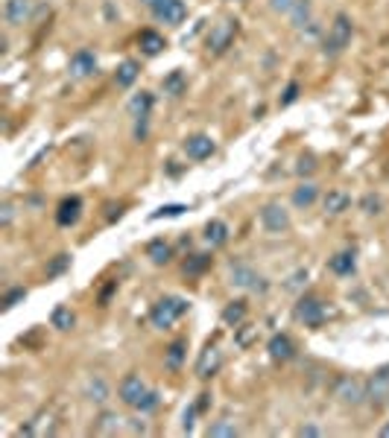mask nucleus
I'll return each mask as SVG.
<instances>
[{
  "label": "nucleus",
  "instance_id": "obj_26",
  "mask_svg": "<svg viewBox=\"0 0 389 438\" xmlns=\"http://www.w3.org/2000/svg\"><path fill=\"white\" fill-rule=\"evenodd\" d=\"M243 319H246V301H231L226 310H223V322L229 327H240Z\"/></svg>",
  "mask_w": 389,
  "mask_h": 438
},
{
  "label": "nucleus",
  "instance_id": "obj_11",
  "mask_svg": "<svg viewBox=\"0 0 389 438\" xmlns=\"http://www.w3.org/2000/svg\"><path fill=\"white\" fill-rule=\"evenodd\" d=\"M153 12H155V18L161 23H167V27H179V23L185 21V15H187V6L182 4V0H164V4H158Z\"/></svg>",
  "mask_w": 389,
  "mask_h": 438
},
{
  "label": "nucleus",
  "instance_id": "obj_8",
  "mask_svg": "<svg viewBox=\"0 0 389 438\" xmlns=\"http://www.w3.org/2000/svg\"><path fill=\"white\" fill-rule=\"evenodd\" d=\"M150 388L143 386V380L138 377V374H129V377H124L120 380V388H117V395H120V400H124L126 406H138L141 403V398L147 395Z\"/></svg>",
  "mask_w": 389,
  "mask_h": 438
},
{
  "label": "nucleus",
  "instance_id": "obj_37",
  "mask_svg": "<svg viewBox=\"0 0 389 438\" xmlns=\"http://www.w3.org/2000/svg\"><path fill=\"white\" fill-rule=\"evenodd\" d=\"M296 173H299V176H310V173H316V158H313V155H302L299 164H296Z\"/></svg>",
  "mask_w": 389,
  "mask_h": 438
},
{
  "label": "nucleus",
  "instance_id": "obj_6",
  "mask_svg": "<svg viewBox=\"0 0 389 438\" xmlns=\"http://www.w3.org/2000/svg\"><path fill=\"white\" fill-rule=\"evenodd\" d=\"M231 283L240 286V289H249V292H266V281L246 263H234L231 266Z\"/></svg>",
  "mask_w": 389,
  "mask_h": 438
},
{
  "label": "nucleus",
  "instance_id": "obj_45",
  "mask_svg": "<svg viewBox=\"0 0 389 438\" xmlns=\"http://www.w3.org/2000/svg\"><path fill=\"white\" fill-rule=\"evenodd\" d=\"M299 435H322V429L319 427H302Z\"/></svg>",
  "mask_w": 389,
  "mask_h": 438
},
{
  "label": "nucleus",
  "instance_id": "obj_34",
  "mask_svg": "<svg viewBox=\"0 0 389 438\" xmlns=\"http://www.w3.org/2000/svg\"><path fill=\"white\" fill-rule=\"evenodd\" d=\"M70 266V254H56V260L47 266V278H56V275H62L65 269Z\"/></svg>",
  "mask_w": 389,
  "mask_h": 438
},
{
  "label": "nucleus",
  "instance_id": "obj_17",
  "mask_svg": "<svg viewBox=\"0 0 389 438\" xmlns=\"http://www.w3.org/2000/svg\"><path fill=\"white\" fill-rule=\"evenodd\" d=\"M226 240H229V225L223 219H211L205 225V242L211 249H220V246H226Z\"/></svg>",
  "mask_w": 389,
  "mask_h": 438
},
{
  "label": "nucleus",
  "instance_id": "obj_47",
  "mask_svg": "<svg viewBox=\"0 0 389 438\" xmlns=\"http://www.w3.org/2000/svg\"><path fill=\"white\" fill-rule=\"evenodd\" d=\"M380 435H383V438H389V424H383V427H380Z\"/></svg>",
  "mask_w": 389,
  "mask_h": 438
},
{
  "label": "nucleus",
  "instance_id": "obj_43",
  "mask_svg": "<svg viewBox=\"0 0 389 438\" xmlns=\"http://www.w3.org/2000/svg\"><path fill=\"white\" fill-rule=\"evenodd\" d=\"M302 281H307V272L305 269H299L293 278H290V283H287V289H299L302 286Z\"/></svg>",
  "mask_w": 389,
  "mask_h": 438
},
{
  "label": "nucleus",
  "instance_id": "obj_23",
  "mask_svg": "<svg viewBox=\"0 0 389 438\" xmlns=\"http://www.w3.org/2000/svg\"><path fill=\"white\" fill-rule=\"evenodd\" d=\"M138 44H141V50L147 53V56H158L164 50V38L155 33V30H143L138 35Z\"/></svg>",
  "mask_w": 389,
  "mask_h": 438
},
{
  "label": "nucleus",
  "instance_id": "obj_39",
  "mask_svg": "<svg viewBox=\"0 0 389 438\" xmlns=\"http://www.w3.org/2000/svg\"><path fill=\"white\" fill-rule=\"evenodd\" d=\"M155 406H158V392H147V395L141 398V403H138L135 409H138V412H153Z\"/></svg>",
  "mask_w": 389,
  "mask_h": 438
},
{
  "label": "nucleus",
  "instance_id": "obj_30",
  "mask_svg": "<svg viewBox=\"0 0 389 438\" xmlns=\"http://www.w3.org/2000/svg\"><path fill=\"white\" fill-rule=\"evenodd\" d=\"M170 254H173V252H170V246H167L164 240H153L150 246H147V257H150L153 263H167Z\"/></svg>",
  "mask_w": 389,
  "mask_h": 438
},
{
  "label": "nucleus",
  "instance_id": "obj_28",
  "mask_svg": "<svg viewBox=\"0 0 389 438\" xmlns=\"http://www.w3.org/2000/svg\"><path fill=\"white\" fill-rule=\"evenodd\" d=\"M120 421H124V418H117V415H114V412H103V415H100V418H97V424H94V432H103V435H111V432H117Z\"/></svg>",
  "mask_w": 389,
  "mask_h": 438
},
{
  "label": "nucleus",
  "instance_id": "obj_1",
  "mask_svg": "<svg viewBox=\"0 0 389 438\" xmlns=\"http://www.w3.org/2000/svg\"><path fill=\"white\" fill-rule=\"evenodd\" d=\"M185 313H187V301H185V298H179V296H167V298H161V301L153 304L150 319H153L155 327L164 330V327H173Z\"/></svg>",
  "mask_w": 389,
  "mask_h": 438
},
{
  "label": "nucleus",
  "instance_id": "obj_38",
  "mask_svg": "<svg viewBox=\"0 0 389 438\" xmlns=\"http://www.w3.org/2000/svg\"><path fill=\"white\" fill-rule=\"evenodd\" d=\"M187 208L185 205H164V208H158L155 213H153V219H164V216H182Z\"/></svg>",
  "mask_w": 389,
  "mask_h": 438
},
{
  "label": "nucleus",
  "instance_id": "obj_9",
  "mask_svg": "<svg viewBox=\"0 0 389 438\" xmlns=\"http://www.w3.org/2000/svg\"><path fill=\"white\" fill-rule=\"evenodd\" d=\"M336 398L343 400V403L357 406V403H363V398H369V392H366V386H363L360 380H354V377H343V380L336 383Z\"/></svg>",
  "mask_w": 389,
  "mask_h": 438
},
{
  "label": "nucleus",
  "instance_id": "obj_16",
  "mask_svg": "<svg viewBox=\"0 0 389 438\" xmlns=\"http://www.w3.org/2000/svg\"><path fill=\"white\" fill-rule=\"evenodd\" d=\"M369 398L375 403H383L389 398V365H383V369H378L369 380Z\"/></svg>",
  "mask_w": 389,
  "mask_h": 438
},
{
  "label": "nucleus",
  "instance_id": "obj_5",
  "mask_svg": "<svg viewBox=\"0 0 389 438\" xmlns=\"http://www.w3.org/2000/svg\"><path fill=\"white\" fill-rule=\"evenodd\" d=\"M296 315H299V319H302L307 327H322V322L328 319V310H325V304H322L319 298L307 296V298H302V301H299Z\"/></svg>",
  "mask_w": 389,
  "mask_h": 438
},
{
  "label": "nucleus",
  "instance_id": "obj_40",
  "mask_svg": "<svg viewBox=\"0 0 389 438\" xmlns=\"http://www.w3.org/2000/svg\"><path fill=\"white\" fill-rule=\"evenodd\" d=\"M299 100V82H290L284 88V96H281V106H290V103H296Z\"/></svg>",
  "mask_w": 389,
  "mask_h": 438
},
{
  "label": "nucleus",
  "instance_id": "obj_35",
  "mask_svg": "<svg viewBox=\"0 0 389 438\" xmlns=\"http://www.w3.org/2000/svg\"><path fill=\"white\" fill-rule=\"evenodd\" d=\"M290 15H293L296 23H305V18L310 15V0H296L293 9H290Z\"/></svg>",
  "mask_w": 389,
  "mask_h": 438
},
{
  "label": "nucleus",
  "instance_id": "obj_32",
  "mask_svg": "<svg viewBox=\"0 0 389 438\" xmlns=\"http://www.w3.org/2000/svg\"><path fill=\"white\" fill-rule=\"evenodd\" d=\"M360 208H363V213L378 216V213H380V208H383V199H380V196H375V193H366V196L360 199Z\"/></svg>",
  "mask_w": 389,
  "mask_h": 438
},
{
  "label": "nucleus",
  "instance_id": "obj_4",
  "mask_svg": "<svg viewBox=\"0 0 389 438\" xmlns=\"http://www.w3.org/2000/svg\"><path fill=\"white\" fill-rule=\"evenodd\" d=\"M261 225L270 234H284L290 228V213L281 202H266L261 208Z\"/></svg>",
  "mask_w": 389,
  "mask_h": 438
},
{
  "label": "nucleus",
  "instance_id": "obj_14",
  "mask_svg": "<svg viewBox=\"0 0 389 438\" xmlns=\"http://www.w3.org/2000/svg\"><path fill=\"white\" fill-rule=\"evenodd\" d=\"M80 216H82V202L77 199V196H70V199H65L59 208H56V223L62 225V228H70V225H77L80 223Z\"/></svg>",
  "mask_w": 389,
  "mask_h": 438
},
{
  "label": "nucleus",
  "instance_id": "obj_7",
  "mask_svg": "<svg viewBox=\"0 0 389 438\" xmlns=\"http://www.w3.org/2000/svg\"><path fill=\"white\" fill-rule=\"evenodd\" d=\"M33 9H35L33 0H6L4 18H6L9 27H23V23H30Z\"/></svg>",
  "mask_w": 389,
  "mask_h": 438
},
{
  "label": "nucleus",
  "instance_id": "obj_20",
  "mask_svg": "<svg viewBox=\"0 0 389 438\" xmlns=\"http://www.w3.org/2000/svg\"><path fill=\"white\" fill-rule=\"evenodd\" d=\"M161 88H164V94H170V96H182L185 91H187V77L182 70H170L167 77L161 79Z\"/></svg>",
  "mask_w": 389,
  "mask_h": 438
},
{
  "label": "nucleus",
  "instance_id": "obj_15",
  "mask_svg": "<svg viewBox=\"0 0 389 438\" xmlns=\"http://www.w3.org/2000/svg\"><path fill=\"white\" fill-rule=\"evenodd\" d=\"M270 356L278 359V362H287V359H293L296 356V345H293V339H290L287 333H275L270 339Z\"/></svg>",
  "mask_w": 389,
  "mask_h": 438
},
{
  "label": "nucleus",
  "instance_id": "obj_41",
  "mask_svg": "<svg viewBox=\"0 0 389 438\" xmlns=\"http://www.w3.org/2000/svg\"><path fill=\"white\" fill-rule=\"evenodd\" d=\"M197 415H199V406L197 403H193L190 409H185V432L193 429V418H197Z\"/></svg>",
  "mask_w": 389,
  "mask_h": 438
},
{
  "label": "nucleus",
  "instance_id": "obj_22",
  "mask_svg": "<svg viewBox=\"0 0 389 438\" xmlns=\"http://www.w3.org/2000/svg\"><path fill=\"white\" fill-rule=\"evenodd\" d=\"M85 398H88L91 403H106V400H109V383H106L103 377H91V380L85 383Z\"/></svg>",
  "mask_w": 389,
  "mask_h": 438
},
{
  "label": "nucleus",
  "instance_id": "obj_33",
  "mask_svg": "<svg viewBox=\"0 0 389 438\" xmlns=\"http://www.w3.org/2000/svg\"><path fill=\"white\" fill-rule=\"evenodd\" d=\"M182 359H185V342L179 339V342H173L167 348V365H170V369H179Z\"/></svg>",
  "mask_w": 389,
  "mask_h": 438
},
{
  "label": "nucleus",
  "instance_id": "obj_31",
  "mask_svg": "<svg viewBox=\"0 0 389 438\" xmlns=\"http://www.w3.org/2000/svg\"><path fill=\"white\" fill-rule=\"evenodd\" d=\"M208 435H214V438H234L237 435V427L231 421H217V424H211Z\"/></svg>",
  "mask_w": 389,
  "mask_h": 438
},
{
  "label": "nucleus",
  "instance_id": "obj_12",
  "mask_svg": "<svg viewBox=\"0 0 389 438\" xmlns=\"http://www.w3.org/2000/svg\"><path fill=\"white\" fill-rule=\"evenodd\" d=\"M220 365H223V354H220V348L208 345V348L199 354V359H197V377H202V380L214 377L217 371H220Z\"/></svg>",
  "mask_w": 389,
  "mask_h": 438
},
{
  "label": "nucleus",
  "instance_id": "obj_19",
  "mask_svg": "<svg viewBox=\"0 0 389 438\" xmlns=\"http://www.w3.org/2000/svg\"><path fill=\"white\" fill-rule=\"evenodd\" d=\"M316 199H319V187H316L313 181H305V184H299L296 190H293V205L296 208H310Z\"/></svg>",
  "mask_w": 389,
  "mask_h": 438
},
{
  "label": "nucleus",
  "instance_id": "obj_24",
  "mask_svg": "<svg viewBox=\"0 0 389 438\" xmlns=\"http://www.w3.org/2000/svg\"><path fill=\"white\" fill-rule=\"evenodd\" d=\"M150 108H153V94H150V91H141V94H135L132 100H129V114H132L135 120L150 117Z\"/></svg>",
  "mask_w": 389,
  "mask_h": 438
},
{
  "label": "nucleus",
  "instance_id": "obj_3",
  "mask_svg": "<svg viewBox=\"0 0 389 438\" xmlns=\"http://www.w3.org/2000/svg\"><path fill=\"white\" fill-rule=\"evenodd\" d=\"M234 35H237V21H220V23H214L211 33H208V50L214 56H223L229 47L234 44Z\"/></svg>",
  "mask_w": 389,
  "mask_h": 438
},
{
  "label": "nucleus",
  "instance_id": "obj_36",
  "mask_svg": "<svg viewBox=\"0 0 389 438\" xmlns=\"http://www.w3.org/2000/svg\"><path fill=\"white\" fill-rule=\"evenodd\" d=\"M23 298H27V289H23V286H18V289H9L6 292V296H4V310H12L18 301H23Z\"/></svg>",
  "mask_w": 389,
  "mask_h": 438
},
{
  "label": "nucleus",
  "instance_id": "obj_10",
  "mask_svg": "<svg viewBox=\"0 0 389 438\" xmlns=\"http://www.w3.org/2000/svg\"><path fill=\"white\" fill-rule=\"evenodd\" d=\"M214 150H217V143L211 140V135H190L185 140V152L190 161H205L214 155Z\"/></svg>",
  "mask_w": 389,
  "mask_h": 438
},
{
  "label": "nucleus",
  "instance_id": "obj_18",
  "mask_svg": "<svg viewBox=\"0 0 389 438\" xmlns=\"http://www.w3.org/2000/svg\"><path fill=\"white\" fill-rule=\"evenodd\" d=\"M328 269L334 272V275H354V269H357V260H354V252H339V254H334L331 260H328Z\"/></svg>",
  "mask_w": 389,
  "mask_h": 438
},
{
  "label": "nucleus",
  "instance_id": "obj_2",
  "mask_svg": "<svg viewBox=\"0 0 389 438\" xmlns=\"http://www.w3.org/2000/svg\"><path fill=\"white\" fill-rule=\"evenodd\" d=\"M351 35H354V27H351V18L346 12H339L331 23V30L325 35V56H339L351 44Z\"/></svg>",
  "mask_w": 389,
  "mask_h": 438
},
{
  "label": "nucleus",
  "instance_id": "obj_29",
  "mask_svg": "<svg viewBox=\"0 0 389 438\" xmlns=\"http://www.w3.org/2000/svg\"><path fill=\"white\" fill-rule=\"evenodd\" d=\"M208 266H211V257L208 254H190L185 260V275H202Z\"/></svg>",
  "mask_w": 389,
  "mask_h": 438
},
{
  "label": "nucleus",
  "instance_id": "obj_13",
  "mask_svg": "<svg viewBox=\"0 0 389 438\" xmlns=\"http://www.w3.org/2000/svg\"><path fill=\"white\" fill-rule=\"evenodd\" d=\"M67 70H70V77H74V79H85V77H91V73L97 70V56L91 50H77L74 56H70Z\"/></svg>",
  "mask_w": 389,
  "mask_h": 438
},
{
  "label": "nucleus",
  "instance_id": "obj_27",
  "mask_svg": "<svg viewBox=\"0 0 389 438\" xmlns=\"http://www.w3.org/2000/svg\"><path fill=\"white\" fill-rule=\"evenodd\" d=\"M74 313H70L65 304H59L53 313H50V325L56 327V330H70V327H74Z\"/></svg>",
  "mask_w": 389,
  "mask_h": 438
},
{
  "label": "nucleus",
  "instance_id": "obj_25",
  "mask_svg": "<svg viewBox=\"0 0 389 438\" xmlns=\"http://www.w3.org/2000/svg\"><path fill=\"white\" fill-rule=\"evenodd\" d=\"M138 62H132V59H126L124 64L117 67V73H114V82L120 85V88H129V85H135V79H138Z\"/></svg>",
  "mask_w": 389,
  "mask_h": 438
},
{
  "label": "nucleus",
  "instance_id": "obj_21",
  "mask_svg": "<svg viewBox=\"0 0 389 438\" xmlns=\"http://www.w3.org/2000/svg\"><path fill=\"white\" fill-rule=\"evenodd\" d=\"M349 205H351V199H349V193H343V190H331L328 196H325V202H322L325 213H331V216L349 210Z\"/></svg>",
  "mask_w": 389,
  "mask_h": 438
},
{
  "label": "nucleus",
  "instance_id": "obj_44",
  "mask_svg": "<svg viewBox=\"0 0 389 438\" xmlns=\"http://www.w3.org/2000/svg\"><path fill=\"white\" fill-rule=\"evenodd\" d=\"M0 223H4V225H9V223H12V205H9V202L4 205V216H0Z\"/></svg>",
  "mask_w": 389,
  "mask_h": 438
},
{
  "label": "nucleus",
  "instance_id": "obj_46",
  "mask_svg": "<svg viewBox=\"0 0 389 438\" xmlns=\"http://www.w3.org/2000/svg\"><path fill=\"white\" fill-rule=\"evenodd\" d=\"M141 4H143V6H153V9H155L158 4H164V0H141Z\"/></svg>",
  "mask_w": 389,
  "mask_h": 438
},
{
  "label": "nucleus",
  "instance_id": "obj_42",
  "mask_svg": "<svg viewBox=\"0 0 389 438\" xmlns=\"http://www.w3.org/2000/svg\"><path fill=\"white\" fill-rule=\"evenodd\" d=\"M293 4H296V0H270V6L275 12H290V9H293Z\"/></svg>",
  "mask_w": 389,
  "mask_h": 438
}]
</instances>
